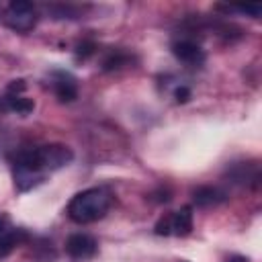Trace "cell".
I'll use <instances>...</instances> for the list:
<instances>
[{
    "mask_svg": "<svg viewBox=\"0 0 262 262\" xmlns=\"http://www.w3.org/2000/svg\"><path fill=\"white\" fill-rule=\"evenodd\" d=\"M74 151L61 143H49L35 149H25L14 160V184L18 190H29L43 180L45 172L59 170L68 166Z\"/></svg>",
    "mask_w": 262,
    "mask_h": 262,
    "instance_id": "cell-1",
    "label": "cell"
},
{
    "mask_svg": "<svg viewBox=\"0 0 262 262\" xmlns=\"http://www.w3.org/2000/svg\"><path fill=\"white\" fill-rule=\"evenodd\" d=\"M92 47H94V45H90V43H88V45H80V47H78V49H80L78 53H80L82 57H86V55H90V53H92Z\"/></svg>",
    "mask_w": 262,
    "mask_h": 262,
    "instance_id": "cell-16",
    "label": "cell"
},
{
    "mask_svg": "<svg viewBox=\"0 0 262 262\" xmlns=\"http://www.w3.org/2000/svg\"><path fill=\"white\" fill-rule=\"evenodd\" d=\"M55 94H57V98L61 102H72L78 96V88H76V84L72 80L63 78V80H57L55 82Z\"/></svg>",
    "mask_w": 262,
    "mask_h": 262,
    "instance_id": "cell-10",
    "label": "cell"
},
{
    "mask_svg": "<svg viewBox=\"0 0 262 262\" xmlns=\"http://www.w3.org/2000/svg\"><path fill=\"white\" fill-rule=\"evenodd\" d=\"M172 53L184 63H203L205 61L203 49L192 41H176L172 45Z\"/></svg>",
    "mask_w": 262,
    "mask_h": 262,
    "instance_id": "cell-5",
    "label": "cell"
},
{
    "mask_svg": "<svg viewBox=\"0 0 262 262\" xmlns=\"http://www.w3.org/2000/svg\"><path fill=\"white\" fill-rule=\"evenodd\" d=\"M127 61H129V55H125V53H121V51H115V53H111L108 57H104L102 68H104V70H119V68H123Z\"/></svg>",
    "mask_w": 262,
    "mask_h": 262,
    "instance_id": "cell-11",
    "label": "cell"
},
{
    "mask_svg": "<svg viewBox=\"0 0 262 262\" xmlns=\"http://www.w3.org/2000/svg\"><path fill=\"white\" fill-rule=\"evenodd\" d=\"M227 10H237V12H242V14H250V16H260L262 14V8L258 6V4H237V6H227Z\"/></svg>",
    "mask_w": 262,
    "mask_h": 262,
    "instance_id": "cell-12",
    "label": "cell"
},
{
    "mask_svg": "<svg viewBox=\"0 0 262 262\" xmlns=\"http://www.w3.org/2000/svg\"><path fill=\"white\" fill-rule=\"evenodd\" d=\"M192 201L196 207H213L225 201V194L215 186H199L192 190Z\"/></svg>",
    "mask_w": 262,
    "mask_h": 262,
    "instance_id": "cell-7",
    "label": "cell"
},
{
    "mask_svg": "<svg viewBox=\"0 0 262 262\" xmlns=\"http://www.w3.org/2000/svg\"><path fill=\"white\" fill-rule=\"evenodd\" d=\"M108 209L111 194L104 188H86L68 203V217L78 225H86L102 219Z\"/></svg>",
    "mask_w": 262,
    "mask_h": 262,
    "instance_id": "cell-2",
    "label": "cell"
},
{
    "mask_svg": "<svg viewBox=\"0 0 262 262\" xmlns=\"http://www.w3.org/2000/svg\"><path fill=\"white\" fill-rule=\"evenodd\" d=\"M227 262H248V260L242 258V256H235V258H231V260H227Z\"/></svg>",
    "mask_w": 262,
    "mask_h": 262,
    "instance_id": "cell-18",
    "label": "cell"
},
{
    "mask_svg": "<svg viewBox=\"0 0 262 262\" xmlns=\"http://www.w3.org/2000/svg\"><path fill=\"white\" fill-rule=\"evenodd\" d=\"M27 242V231L25 229H8L0 235V256H8L16 246Z\"/></svg>",
    "mask_w": 262,
    "mask_h": 262,
    "instance_id": "cell-9",
    "label": "cell"
},
{
    "mask_svg": "<svg viewBox=\"0 0 262 262\" xmlns=\"http://www.w3.org/2000/svg\"><path fill=\"white\" fill-rule=\"evenodd\" d=\"M35 108V102L31 100V98H25V96H10V94H6L2 100H0V113H4V111H14V113H18V115H29L31 111Z\"/></svg>",
    "mask_w": 262,
    "mask_h": 262,
    "instance_id": "cell-8",
    "label": "cell"
},
{
    "mask_svg": "<svg viewBox=\"0 0 262 262\" xmlns=\"http://www.w3.org/2000/svg\"><path fill=\"white\" fill-rule=\"evenodd\" d=\"M4 23L16 33H29L37 25V10L33 2L27 0H12L4 12Z\"/></svg>",
    "mask_w": 262,
    "mask_h": 262,
    "instance_id": "cell-3",
    "label": "cell"
},
{
    "mask_svg": "<svg viewBox=\"0 0 262 262\" xmlns=\"http://www.w3.org/2000/svg\"><path fill=\"white\" fill-rule=\"evenodd\" d=\"M25 88H27L25 80H12V82L8 84V88H6V94H10V96H18L20 92H25Z\"/></svg>",
    "mask_w": 262,
    "mask_h": 262,
    "instance_id": "cell-13",
    "label": "cell"
},
{
    "mask_svg": "<svg viewBox=\"0 0 262 262\" xmlns=\"http://www.w3.org/2000/svg\"><path fill=\"white\" fill-rule=\"evenodd\" d=\"M174 96H176V102H188V98H190V90H188L186 86H180V88H176Z\"/></svg>",
    "mask_w": 262,
    "mask_h": 262,
    "instance_id": "cell-15",
    "label": "cell"
},
{
    "mask_svg": "<svg viewBox=\"0 0 262 262\" xmlns=\"http://www.w3.org/2000/svg\"><path fill=\"white\" fill-rule=\"evenodd\" d=\"M156 233H158V235H170V215L162 217V219L156 223Z\"/></svg>",
    "mask_w": 262,
    "mask_h": 262,
    "instance_id": "cell-14",
    "label": "cell"
},
{
    "mask_svg": "<svg viewBox=\"0 0 262 262\" xmlns=\"http://www.w3.org/2000/svg\"><path fill=\"white\" fill-rule=\"evenodd\" d=\"M4 231H8V217L6 215H0V235Z\"/></svg>",
    "mask_w": 262,
    "mask_h": 262,
    "instance_id": "cell-17",
    "label": "cell"
},
{
    "mask_svg": "<svg viewBox=\"0 0 262 262\" xmlns=\"http://www.w3.org/2000/svg\"><path fill=\"white\" fill-rule=\"evenodd\" d=\"M192 231V207H182L180 211L170 215V233L184 237Z\"/></svg>",
    "mask_w": 262,
    "mask_h": 262,
    "instance_id": "cell-6",
    "label": "cell"
},
{
    "mask_svg": "<svg viewBox=\"0 0 262 262\" xmlns=\"http://www.w3.org/2000/svg\"><path fill=\"white\" fill-rule=\"evenodd\" d=\"M96 239L88 233H74L66 242V252L74 260H88L96 254Z\"/></svg>",
    "mask_w": 262,
    "mask_h": 262,
    "instance_id": "cell-4",
    "label": "cell"
}]
</instances>
